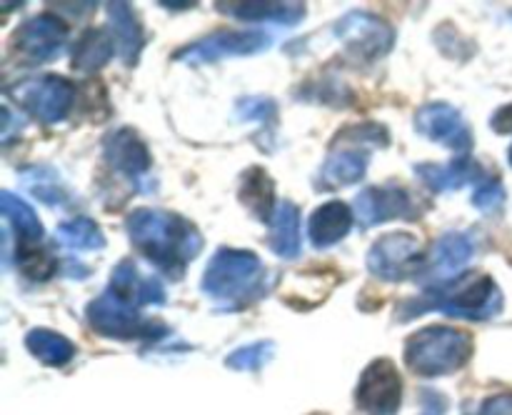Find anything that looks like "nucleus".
I'll return each instance as SVG.
<instances>
[{"label":"nucleus","instance_id":"1","mask_svg":"<svg viewBox=\"0 0 512 415\" xmlns=\"http://www.w3.org/2000/svg\"><path fill=\"white\" fill-rule=\"evenodd\" d=\"M125 228L135 248L170 278H180L185 265L203 248L198 230L180 215L165 210H135L125 220Z\"/></svg>","mask_w":512,"mask_h":415},{"label":"nucleus","instance_id":"2","mask_svg":"<svg viewBox=\"0 0 512 415\" xmlns=\"http://www.w3.org/2000/svg\"><path fill=\"white\" fill-rule=\"evenodd\" d=\"M503 308V293L490 275L465 273L460 280L423 293V300L415 298L400 308V320H413L425 310H440L445 315L470 320L493 318Z\"/></svg>","mask_w":512,"mask_h":415},{"label":"nucleus","instance_id":"3","mask_svg":"<svg viewBox=\"0 0 512 415\" xmlns=\"http://www.w3.org/2000/svg\"><path fill=\"white\" fill-rule=\"evenodd\" d=\"M263 290V263L250 250L223 248L210 258L203 275V293L225 308H238Z\"/></svg>","mask_w":512,"mask_h":415},{"label":"nucleus","instance_id":"4","mask_svg":"<svg viewBox=\"0 0 512 415\" xmlns=\"http://www.w3.org/2000/svg\"><path fill=\"white\" fill-rule=\"evenodd\" d=\"M473 355V335L455 328H425L405 343V363L418 375H448Z\"/></svg>","mask_w":512,"mask_h":415},{"label":"nucleus","instance_id":"5","mask_svg":"<svg viewBox=\"0 0 512 415\" xmlns=\"http://www.w3.org/2000/svg\"><path fill=\"white\" fill-rule=\"evenodd\" d=\"M90 328L105 338H120V340H133V338H158L163 335V325L148 320L140 313V305L125 295L115 293L113 288L105 290L100 298L85 308Z\"/></svg>","mask_w":512,"mask_h":415},{"label":"nucleus","instance_id":"6","mask_svg":"<svg viewBox=\"0 0 512 415\" xmlns=\"http://www.w3.org/2000/svg\"><path fill=\"white\" fill-rule=\"evenodd\" d=\"M13 98L43 123H58L73 108L75 88L70 80L60 75H45V78L18 85L13 90Z\"/></svg>","mask_w":512,"mask_h":415},{"label":"nucleus","instance_id":"7","mask_svg":"<svg viewBox=\"0 0 512 415\" xmlns=\"http://www.w3.org/2000/svg\"><path fill=\"white\" fill-rule=\"evenodd\" d=\"M270 45V38L260 30H245V33H235V30H218V33H210L205 38L195 40V43L185 45L183 50H178L175 58L183 60V63H213V60L230 58V55H253L260 53Z\"/></svg>","mask_w":512,"mask_h":415},{"label":"nucleus","instance_id":"8","mask_svg":"<svg viewBox=\"0 0 512 415\" xmlns=\"http://www.w3.org/2000/svg\"><path fill=\"white\" fill-rule=\"evenodd\" d=\"M358 405L370 415H395L403 400V380L390 360H375L358 383Z\"/></svg>","mask_w":512,"mask_h":415},{"label":"nucleus","instance_id":"9","mask_svg":"<svg viewBox=\"0 0 512 415\" xmlns=\"http://www.w3.org/2000/svg\"><path fill=\"white\" fill-rule=\"evenodd\" d=\"M420 263V243L410 233H388L370 248L368 268L383 280H403Z\"/></svg>","mask_w":512,"mask_h":415},{"label":"nucleus","instance_id":"10","mask_svg":"<svg viewBox=\"0 0 512 415\" xmlns=\"http://www.w3.org/2000/svg\"><path fill=\"white\" fill-rule=\"evenodd\" d=\"M65 40H68V28L60 23V18L45 13L30 18L15 30L13 48L30 63H48L58 58L60 50L65 48Z\"/></svg>","mask_w":512,"mask_h":415},{"label":"nucleus","instance_id":"11","mask_svg":"<svg viewBox=\"0 0 512 415\" xmlns=\"http://www.w3.org/2000/svg\"><path fill=\"white\" fill-rule=\"evenodd\" d=\"M338 38L360 58H380L395 43V30L370 13H350L338 23Z\"/></svg>","mask_w":512,"mask_h":415},{"label":"nucleus","instance_id":"12","mask_svg":"<svg viewBox=\"0 0 512 415\" xmlns=\"http://www.w3.org/2000/svg\"><path fill=\"white\" fill-rule=\"evenodd\" d=\"M415 128L425 138L458 150V155H468L473 148V133L465 125L460 110L448 103H430L420 108L415 115Z\"/></svg>","mask_w":512,"mask_h":415},{"label":"nucleus","instance_id":"13","mask_svg":"<svg viewBox=\"0 0 512 415\" xmlns=\"http://www.w3.org/2000/svg\"><path fill=\"white\" fill-rule=\"evenodd\" d=\"M355 215L363 228H373L395 218H415L418 205L403 188H368L355 198Z\"/></svg>","mask_w":512,"mask_h":415},{"label":"nucleus","instance_id":"14","mask_svg":"<svg viewBox=\"0 0 512 415\" xmlns=\"http://www.w3.org/2000/svg\"><path fill=\"white\" fill-rule=\"evenodd\" d=\"M475 253L473 240L465 233H448L435 243L433 253H430L428 273L430 278L438 280L440 285L453 283L460 275V270L470 263Z\"/></svg>","mask_w":512,"mask_h":415},{"label":"nucleus","instance_id":"15","mask_svg":"<svg viewBox=\"0 0 512 415\" xmlns=\"http://www.w3.org/2000/svg\"><path fill=\"white\" fill-rule=\"evenodd\" d=\"M418 175L433 193H448V190H460L468 183H483L485 180L483 168L470 155H458L445 165L423 163L418 165Z\"/></svg>","mask_w":512,"mask_h":415},{"label":"nucleus","instance_id":"16","mask_svg":"<svg viewBox=\"0 0 512 415\" xmlns=\"http://www.w3.org/2000/svg\"><path fill=\"white\" fill-rule=\"evenodd\" d=\"M105 160L110 163V168L118 170V173L130 175V178H138L145 170L150 168V155L145 148L143 140L133 133V130H115L105 138L103 143Z\"/></svg>","mask_w":512,"mask_h":415},{"label":"nucleus","instance_id":"17","mask_svg":"<svg viewBox=\"0 0 512 415\" xmlns=\"http://www.w3.org/2000/svg\"><path fill=\"white\" fill-rule=\"evenodd\" d=\"M108 288H113L115 293L130 298L135 305H140V308H143V305L165 303L163 283H160L158 278H150V275H140V270L135 268L133 260H123L120 265H115Z\"/></svg>","mask_w":512,"mask_h":415},{"label":"nucleus","instance_id":"18","mask_svg":"<svg viewBox=\"0 0 512 415\" xmlns=\"http://www.w3.org/2000/svg\"><path fill=\"white\" fill-rule=\"evenodd\" d=\"M350 228H353V213L348 205L340 200H330V203L320 205L310 218V243L315 248H330V245L340 243L350 233Z\"/></svg>","mask_w":512,"mask_h":415},{"label":"nucleus","instance_id":"19","mask_svg":"<svg viewBox=\"0 0 512 415\" xmlns=\"http://www.w3.org/2000/svg\"><path fill=\"white\" fill-rule=\"evenodd\" d=\"M110 18V30H113V43L118 48V55L128 65H135L140 48H143V25L138 15L133 13L128 3H108L105 5Z\"/></svg>","mask_w":512,"mask_h":415},{"label":"nucleus","instance_id":"20","mask_svg":"<svg viewBox=\"0 0 512 415\" xmlns=\"http://www.w3.org/2000/svg\"><path fill=\"white\" fill-rule=\"evenodd\" d=\"M240 203L255 215V218L270 223L278 208L275 200V183L263 168H250L240 180Z\"/></svg>","mask_w":512,"mask_h":415},{"label":"nucleus","instance_id":"21","mask_svg":"<svg viewBox=\"0 0 512 415\" xmlns=\"http://www.w3.org/2000/svg\"><path fill=\"white\" fill-rule=\"evenodd\" d=\"M368 160L370 153H365V150H335V153H330V158L325 160L323 170H320V183H323L325 188H343V185L358 183L365 175Z\"/></svg>","mask_w":512,"mask_h":415},{"label":"nucleus","instance_id":"22","mask_svg":"<svg viewBox=\"0 0 512 415\" xmlns=\"http://www.w3.org/2000/svg\"><path fill=\"white\" fill-rule=\"evenodd\" d=\"M268 225V243L273 253L280 258H295L300 253V210L288 200H283V203H278Z\"/></svg>","mask_w":512,"mask_h":415},{"label":"nucleus","instance_id":"23","mask_svg":"<svg viewBox=\"0 0 512 415\" xmlns=\"http://www.w3.org/2000/svg\"><path fill=\"white\" fill-rule=\"evenodd\" d=\"M0 210H3V218L13 225L15 235H18V250L35 248V243L43 240V223H40L38 215L33 213V208H30L25 200H20L18 195L5 190V193L0 195Z\"/></svg>","mask_w":512,"mask_h":415},{"label":"nucleus","instance_id":"24","mask_svg":"<svg viewBox=\"0 0 512 415\" xmlns=\"http://www.w3.org/2000/svg\"><path fill=\"white\" fill-rule=\"evenodd\" d=\"M215 8L240 20H270L283 25L298 23L305 15V5L300 3H218Z\"/></svg>","mask_w":512,"mask_h":415},{"label":"nucleus","instance_id":"25","mask_svg":"<svg viewBox=\"0 0 512 415\" xmlns=\"http://www.w3.org/2000/svg\"><path fill=\"white\" fill-rule=\"evenodd\" d=\"M113 45V35L105 33V30H85V35L75 45L73 68L80 70V73H95L110 60Z\"/></svg>","mask_w":512,"mask_h":415},{"label":"nucleus","instance_id":"26","mask_svg":"<svg viewBox=\"0 0 512 415\" xmlns=\"http://www.w3.org/2000/svg\"><path fill=\"white\" fill-rule=\"evenodd\" d=\"M25 345H28L30 353L45 365H65L75 355V345L70 343L65 335L53 333V330L35 328L30 330L28 338H25Z\"/></svg>","mask_w":512,"mask_h":415},{"label":"nucleus","instance_id":"27","mask_svg":"<svg viewBox=\"0 0 512 415\" xmlns=\"http://www.w3.org/2000/svg\"><path fill=\"white\" fill-rule=\"evenodd\" d=\"M58 243L68 250H98L105 245L103 233L90 218H73L58 228Z\"/></svg>","mask_w":512,"mask_h":415},{"label":"nucleus","instance_id":"28","mask_svg":"<svg viewBox=\"0 0 512 415\" xmlns=\"http://www.w3.org/2000/svg\"><path fill=\"white\" fill-rule=\"evenodd\" d=\"M275 355V343L270 340H260V343H250L243 345V348L233 350L228 355V368L233 370H260L270 358Z\"/></svg>","mask_w":512,"mask_h":415},{"label":"nucleus","instance_id":"29","mask_svg":"<svg viewBox=\"0 0 512 415\" xmlns=\"http://www.w3.org/2000/svg\"><path fill=\"white\" fill-rule=\"evenodd\" d=\"M25 183L33 190L35 198L43 200V203L48 205H65V200H68L63 188H60V185L55 183L53 175H48L45 170H33V173H28L25 175Z\"/></svg>","mask_w":512,"mask_h":415},{"label":"nucleus","instance_id":"30","mask_svg":"<svg viewBox=\"0 0 512 415\" xmlns=\"http://www.w3.org/2000/svg\"><path fill=\"white\" fill-rule=\"evenodd\" d=\"M18 265L25 275L35 280H45L53 275L55 270V260L50 258L45 250L38 248H20L18 250Z\"/></svg>","mask_w":512,"mask_h":415},{"label":"nucleus","instance_id":"31","mask_svg":"<svg viewBox=\"0 0 512 415\" xmlns=\"http://www.w3.org/2000/svg\"><path fill=\"white\" fill-rule=\"evenodd\" d=\"M338 140H345V143H353L360 145V143H368V145H375V148H385V145L390 143V135L388 130L383 128V125L378 123H363V125H350V128H345L343 133L338 135Z\"/></svg>","mask_w":512,"mask_h":415},{"label":"nucleus","instance_id":"32","mask_svg":"<svg viewBox=\"0 0 512 415\" xmlns=\"http://www.w3.org/2000/svg\"><path fill=\"white\" fill-rule=\"evenodd\" d=\"M278 113V105L265 95H250L238 103V118L240 120H255V123H268Z\"/></svg>","mask_w":512,"mask_h":415},{"label":"nucleus","instance_id":"33","mask_svg":"<svg viewBox=\"0 0 512 415\" xmlns=\"http://www.w3.org/2000/svg\"><path fill=\"white\" fill-rule=\"evenodd\" d=\"M503 200H505V190L503 185H500V180L485 178L483 183H478V188H475L473 205L483 210V213H495V210L503 205Z\"/></svg>","mask_w":512,"mask_h":415},{"label":"nucleus","instance_id":"34","mask_svg":"<svg viewBox=\"0 0 512 415\" xmlns=\"http://www.w3.org/2000/svg\"><path fill=\"white\" fill-rule=\"evenodd\" d=\"M480 415H512V393H498L485 400Z\"/></svg>","mask_w":512,"mask_h":415},{"label":"nucleus","instance_id":"35","mask_svg":"<svg viewBox=\"0 0 512 415\" xmlns=\"http://www.w3.org/2000/svg\"><path fill=\"white\" fill-rule=\"evenodd\" d=\"M490 125H493L495 133H503V135L512 133V103L505 105V108H500L498 113L493 115V120H490Z\"/></svg>","mask_w":512,"mask_h":415},{"label":"nucleus","instance_id":"36","mask_svg":"<svg viewBox=\"0 0 512 415\" xmlns=\"http://www.w3.org/2000/svg\"><path fill=\"white\" fill-rule=\"evenodd\" d=\"M448 400L438 395L435 390H425V413L423 415H443Z\"/></svg>","mask_w":512,"mask_h":415},{"label":"nucleus","instance_id":"37","mask_svg":"<svg viewBox=\"0 0 512 415\" xmlns=\"http://www.w3.org/2000/svg\"><path fill=\"white\" fill-rule=\"evenodd\" d=\"M165 8H190L193 3H163Z\"/></svg>","mask_w":512,"mask_h":415},{"label":"nucleus","instance_id":"38","mask_svg":"<svg viewBox=\"0 0 512 415\" xmlns=\"http://www.w3.org/2000/svg\"><path fill=\"white\" fill-rule=\"evenodd\" d=\"M508 160H510V165H512V145H510V150H508Z\"/></svg>","mask_w":512,"mask_h":415}]
</instances>
